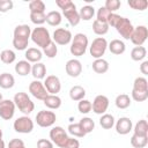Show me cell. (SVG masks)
<instances>
[{
	"instance_id": "obj_51",
	"label": "cell",
	"mask_w": 148,
	"mask_h": 148,
	"mask_svg": "<svg viewBox=\"0 0 148 148\" xmlns=\"http://www.w3.org/2000/svg\"><path fill=\"white\" fill-rule=\"evenodd\" d=\"M79 147H80V142L77 139L74 138H68V140L64 146V148H79Z\"/></svg>"
},
{
	"instance_id": "obj_49",
	"label": "cell",
	"mask_w": 148,
	"mask_h": 148,
	"mask_svg": "<svg viewBox=\"0 0 148 148\" xmlns=\"http://www.w3.org/2000/svg\"><path fill=\"white\" fill-rule=\"evenodd\" d=\"M8 148H25V146L21 139H12L8 143Z\"/></svg>"
},
{
	"instance_id": "obj_21",
	"label": "cell",
	"mask_w": 148,
	"mask_h": 148,
	"mask_svg": "<svg viewBox=\"0 0 148 148\" xmlns=\"http://www.w3.org/2000/svg\"><path fill=\"white\" fill-rule=\"evenodd\" d=\"M31 74L36 80H42L46 75V67L43 62H36L31 66Z\"/></svg>"
},
{
	"instance_id": "obj_1",
	"label": "cell",
	"mask_w": 148,
	"mask_h": 148,
	"mask_svg": "<svg viewBox=\"0 0 148 148\" xmlns=\"http://www.w3.org/2000/svg\"><path fill=\"white\" fill-rule=\"evenodd\" d=\"M56 3L62 10L64 16L67 18V21L71 25L75 27L80 23L81 18H80L79 12L76 10V7L72 0H57Z\"/></svg>"
},
{
	"instance_id": "obj_43",
	"label": "cell",
	"mask_w": 148,
	"mask_h": 148,
	"mask_svg": "<svg viewBox=\"0 0 148 148\" xmlns=\"http://www.w3.org/2000/svg\"><path fill=\"white\" fill-rule=\"evenodd\" d=\"M77 109L81 113H88L91 111V103L90 101L88 99H81L79 101V104H77Z\"/></svg>"
},
{
	"instance_id": "obj_29",
	"label": "cell",
	"mask_w": 148,
	"mask_h": 148,
	"mask_svg": "<svg viewBox=\"0 0 148 148\" xmlns=\"http://www.w3.org/2000/svg\"><path fill=\"white\" fill-rule=\"evenodd\" d=\"M79 15H80V18H81V20H83V21H89V20H91V18L94 17V15H95V8H94L92 6H89V5L83 6V7L80 9Z\"/></svg>"
},
{
	"instance_id": "obj_38",
	"label": "cell",
	"mask_w": 148,
	"mask_h": 148,
	"mask_svg": "<svg viewBox=\"0 0 148 148\" xmlns=\"http://www.w3.org/2000/svg\"><path fill=\"white\" fill-rule=\"evenodd\" d=\"M30 13H44L45 12V3L42 0H32L29 2Z\"/></svg>"
},
{
	"instance_id": "obj_39",
	"label": "cell",
	"mask_w": 148,
	"mask_h": 148,
	"mask_svg": "<svg viewBox=\"0 0 148 148\" xmlns=\"http://www.w3.org/2000/svg\"><path fill=\"white\" fill-rule=\"evenodd\" d=\"M68 132L74 135V136H77V138H83L86 135L84 131L82 130V127L80 126V124H69L68 125Z\"/></svg>"
},
{
	"instance_id": "obj_54",
	"label": "cell",
	"mask_w": 148,
	"mask_h": 148,
	"mask_svg": "<svg viewBox=\"0 0 148 148\" xmlns=\"http://www.w3.org/2000/svg\"><path fill=\"white\" fill-rule=\"evenodd\" d=\"M0 139H2V131H1V128H0Z\"/></svg>"
},
{
	"instance_id": "obj_33",
	"label": "cell",
	"mask_w": 148,
	"mask_h": 148,
	"mask_svg": "<svg viewBox=\"0 0 148 148\" xmlns=\"http://www.w3.org/2000/svg\"><path fill=\"white\" fill-rule=\"evenodd\" d=\"M99 125L104 128V130H110L113 127L114 125V118L112 114H109V113H104L102 114L101 119H99Z\"/></svg>"
},
{
	"instance_id": "obj_15",
	"label": "cell",
	"mask_w": 148,
	"mask_h": 148,
	"mask_svg": "<svg viewBox=\"0 0 148 148\" xmlns=\"http://www.w3.org/2000/svg\"><path fill=\"white\" fill-rule=\"evenodd\" d=\"M44 87H45V89L47 90V92L50 95H57L61 89V83H60V80H59L58 76L49 75L45 79Z\"/></svg>"
},
{
	"instance_id": "obj_48",
	"label": "cell",
	"mask_w": 148,
	"mask_h": 148,
	"mask_svg": "<svg viewBox=\"0 0 148 148\" xmlns=\"http://www.w3.org/2000/svg\"><path fill=\"white\" fill-rule=\"evenodd\" d=\"M119 18H120V15H118L116 13H110V15H109V17L106 20V23L109 24V27H113L114 28V25L117 24Z\"/></svg>"
},
{
	"instance_id": "obj_10",
	"label": "cell",
	"mask_w": 148,
	"mask_h": 148,
	"mask_svg": "<svg viewBox=\"0 0 148 148\" xmlns=\"http://www.w3.org/2000/svg\"><path fill=\"white\" fill-rule=\"evenodd\" d=\"M148 37V29L145 25H138L133 29V32L131 35V40L136 46H142V44L146 42Z\"/></svg>"
},
{
	"instance_id": "obj_20",
	"label": "cell",
	"mask_w": 148,
	"mask_h": 148,
	"mask_svg": "<svg viewBox=\"0 0 148 148\" xmlns=\"http://www.w3.org/2000/svg\"><path fill=\"white\" fill-rule=\"evenodd\" d=\"M44 104L46 108L51 109V110H56V109H59L61 106V98L57 95H47L44 99H43Z\"/></svg>"
},
{
	"instance_id": "obj_5",
	"label": "cell",
	"mask_w": 148,
	"mask_h": 148,
	"mask_svg": "<svg viewBox=\"0 0 148 148\" xmlns=\"http://www.w3.org/2000/svg\"><path fill=\"white\" fill-rule=\"evenodd\" d=\"M108 47V42L104 37H97L92 40L90 45V54L95 59H101L102 56H104Z\"/></svg>"
},
{
	"instance_id": "obj_36",
	"label": "cell",
	"mask_w": 148,
	"mask_h": 148,
	"mask_svg": "<svg viewBox=\"0 0 148 148\" xmlns=\"http://www.w3.org/2000/svg\"><path fill=\"white\" fill-rule=\"evenodd\" d=\"M0 59H1V61H2L3 64L9 65V64H12V62L15 61L16 54H15L12 50H8V49H7V50L1 51V53H0Z\"/></svg>"
},
{
	"instance_id": "obj_16",
	"label": "cell",
	"mask_w": 148,
	"mask_h": 148,
	"mask_svg": "<svg viewBox=\"0 0 148 148\" xmlns=\"http://www.w3.org/2000/svg\"><path fill=\"white\" fill-rule=\"evenodd\" d=\"M66 73L71 77H77L82 72V65L77 59H71L66 62Z\"/></svg>"
},
{
	"instance_id": "obj_26",
	"label": "cell",
	"mask_w": 148,
	"mask_h": 148,
	"mask_svg": "<svg viewBox=\"0 0 148 148\" xmlns=\"http://www.w3.org/2000/svg\"><path fill=\"white\" fill-rule=\"evenodd\" d=\"M15 83V79L10 73H2L0 74V87L3 89L13 88Z\"/></svg>"
},
{
	"instance_id": "obj_32",
	"label": "cell",
	"mask_w": 148,
	"mask_h": 148,
	"mask_svg": "<svg viewBox=\"0 0 148 148\" xmlns=\"http://www.w3.org/2000/svg\"><path fill=\"white\" fill-rule=\"evenodd\" d=\"M146 54H147V50L145 46H135L131 51V58L134 61H140V60L145 59Z\"/></svg>"
},
{
	"instance_id": "obj_30",
	"label": "cell",
	"mask_w": 148,
	"mask_h": 148,
	"mask_svg": "<svg viewBox=\"0 0 148 148\" xmlns=\"http://www.w3.org/2000/svg\"><path fill=\"white\" fill-rule=\"evenodd\" d=\"M46 22L52 25V27H57L61 23V14L57 10H52L50 13L46 14Z\"/></svg>"
},
{
	"instance_id": "obj_35",
	"label": "cell",
	"mask_w": 148,
	"mask_h": 148,
	"mask_svg": "<svg viewBox=\"0 0 148 148\" xmlns=\"http://www.w3.org/2000/svg\"><path fill=\"white\" fill-rule=\"evenodd\" d=\"M79 124H80V126L82 127V130L84 131L86 134L92 132V130L95 128V123H94V120H92L91 118H89V117L82 118V119L79 121Z\"/></svg>"
},
{
	"instance_id": "obj_14",
	"label": "cell",
	"mask_w": 148,
	"mask_h": 148,
	"mask_svg": "<svg viewBox=\"0 0 148 148\" xmlns=\"http://www.w3.org/2000/svg\"><path fill=\"white\" fill-rule=\"evenodd\" d=\"M72 32L64 28H58L53 32V42L58 45H66L72 40Z\"/></svg>"
},
{
	"instance_id": "obj_9",
	"label": "cell",
	"mask_w": 148,
	"mask_h": 148,
	"mask_svg": "<svg viewBox=\"0 0 148 148\" xmlns=\"http://www.w3.org/2000/svg\"><path fill=\"white\" fill-rule=\"evenodd\" d=\"M13 126H14V130L17 133L28 134L34 130V121L28 116H23V117H18L14 121Z\"/></svg>"
},
{
	"instance_id": "obj_42",
	"label": "cell",
	"mask_w": 148,
	"mask_h": 148,
	"mask_svg": "<svg viewBox=\"0 0 148 148\" xmlns=\"http://www.w3.org/2000/svg\"><path fill=\"white\" fill-rule=\"evenodd\" d=\"M30 20L34 24L40 25L46 22V15L45 13H30Z\"/></svg>"
},
{
	"instance_id": "obj_37",
	"label": "cell",
	"mask_w": 148,
	"mask_h": 148,
	"mask_svg": "<svg viewBox=\"0 0 148 148\" xmlns=\"http://www.w3.org/2000/svg\"><path fill=\"white\" fill-rule=\"evenodd\" d=\"M148 143V136H138V135H132L131 138V145L134 148H143Z\"/></svg>"
},
{
	"instance_id": "obj_19",
	"label": "cell",
	"mask_w": 148,
	"mask_h": 148,
	"mask_svg": "<svg viewBox=\"0 0 148 148\" xmlns=\"http://www.w3.org/2000/svg\"><path fill=\"white\" fill-rule=\"evenodd\" d=\"M108 47H109L110 52L113 53V54H116V56L123 54L125 52V50H126L125 43L123 40H120V39H112L110 42V44L108 45Z\"/></svg>"
},
{
	"instance_id": "obj_17",
	"label": "cell",
	"mask_w": 148,
	"mask_h": 148,
	"mask_svg": "<svg viewBox=\"0 0 148 148\" xmlns=\"http://www.w3.org/2000/svg\"><path fill=\"white\" fill-rule=\"evenodd\" d=\"M132 120L127 117H121L117 120L116 123V131L118 134L125 135L127 133H130V131H132Z\"/></svg>"
},
{
	"instance_id": "obj_41",
	"label": "cell",
	"mask_w": 148,
	"mask_h": 148,
	"mask_svg": "<svg viewBox=\"0 0 148 148\" xmlns=\"http://www.w3.org/2000/svg\"><path fill=\"white\" fill-rule=\"evenodd\" d=\"M43 52H44V54L47 57V58H54L56 56H57V53H58V47H57V44L52 40L46 47H44L43 49Z\"/></svg>"
},
{
	"instance_id": "obj_53",
	"label": "cell",
	"mask_w": 148,
	"mask_h": 148,
	"mask_svg": "<svg viewBox=\"0 0 148 148\" xmlns=\"http://www.w3.org/2000/svg\"><path fill=\"white\" fill-rule=\"evenodd\" d=\"M0 148H5V142L2 139H0Z\"/></svg>"
},
{
	"instance_id": "obj_50",
	"label": "cell",
	"mask_w": 148,
	"mask_h": 148,
	"mask_svg": "<svg viewBox=\"0 0 148 148\" xmlns=\"http://www.w3.org/2000/svg\"><path fill=\"white\" fill-rule=\"evenodd\" d=\"M37 148H53V142L47 139H39L37 141Z\"/></svg>"
},
{
	"instance_id": "obj_45",
	"label": "cell",
	"mask_w": 148,
	"mask_h": 148,
	"mask_svg": "<svg viewBox=\"0 0 148 148\" xmlns=\"http://www.w3.org/2000/svg\"><path fill=\"white\" fill-rule=\"evenodd\" d=\"M132 98L135 102H143L148 98V91H135L132 90Z\"/></svg>"
},
{
	"instance_id": "obj_31",
	"label": "cell",
	"mask_w": 148,
	"mask_h": 148,
	"mask_svg": "<svg viewBox=\"0 0 148 148\" xmlns=\"http://www.w3.org/2000/svg\"><path fill=\"white\" fill-rule=\"evenodd\" d=\"M114 103H116V106L118 109H127L131 105V98L126 94H120L116 97Z\"/></svg>"
},
{
	"instance_id": "obj_24",
	"label": "cell",
	"mask_w": 148,
	"mask_h": 148,
	"mask_svg": "<svg viewBox=\"0 0 148 148\" xmlns=\"http://www.w3.org/2000/svg\"><path fill=\"white\" fill-rule=\"evenodd\" d=\"M84 96H86V90L81 86H74L69 90V97L73 101L79 102L81 99H84Z\"/></svg>"
},
{
	"instance_id": "obj_47",
	"label": "cell",
	"mask_w": 148,
	"mask_h": 148,
	"mask_svg": "<svg viewBox=\"0 0 148 148\" xmlns=\"http://www.w3.org/2000/svg\"><path fill=\"white\" fill-rule=\"evenodd\" d=\"M14 3L12 0H0V12L1 13H6L8 10H10L13 8Z\"/></svg>"
},
{
	"instance_id": "obj_13",
	"label": "cell",
	"mask_w": 148,
	"mask_h": 148,
	"mask_svg": "<svg viewBox=\"0 0 148 148\" xmlns=\"http://www.w3.org/2000/svg\"><path fill=\"white\" fill-rule=\"evenodd\" d=\"M109 108V98L104 95H97L91 104V110L96 114H104Z\"/></svg>"
},
{
	"instance_id": "obj_52",
	"label": "cell",
	"mask_w": 148,
	"mask_h": 148,
	"mask_svg": "<svg viewBox=\"0 0 148 148\" xmlns=\"http://www.w3.org/2000/svg\"><path fill=\"white\" fill-rule=\"evenodd\" d=\"M140 71L143 75H148V61H143L140 65Z\"/></svg>"
},
{
	"instance_id": "obj_44",
	"label": "cell",
	"mask_w": 148,
	"mask_h": 148,
	"mask_svg": "<svg viewBox=\"0 0 148 148\" xmlns=\"http://www.w3.org/2000/svg\"><path fill=\"white\" fill-rule=\"evenodd\" d=\"M120 1L119 0H106L105 1V9H108L110 13H114L116 10L119 9L120 7Z\"/></svg>"
},
{
	"instance_id": "obj_8",
	"label": "cell",
	"mask_w": 148,
	"mask_h": 148,
	"mask_svg": "<svg viewBox=\"0 0 148 148\" xmlns=\"http://www.w3.org/2000/svg\"><path fill=\"white\" fill-rule=\"evenodd\" d=\"M114 28H116V30L118 31V34H119L121 37H124L125 39H130V38H131V35H132L133 29H134V27L132 25L130 18L123 17V16H120V18H119V21L117 22V24L114 25Z\"/></svg>"
},
{
	"instance_id": "obj_25",
	"label": "cell",
	"mask_w": 148,
	"mask_h": 148,
	"mask_svg": "<svg viewBox=\"0 0 148 148\" xmlns=\"http://www.w3.org/2000/svg\"><path fill=\"white\" fill-rule=\"evenodd\" d=\"M134 135L138 136H148V124L147 120L141 119L139 120L134 126Z\"/></svg>"
},
{
	"instance_id": "obj_2",
	"label": "cell",
	"mask_w": 148,
	"mask_h": 148,
	"mask_svg": "<svg viewBox=\"0 0 148 148\" xmlns=\"http://www.w3.org/2000/svg\"><path fill=\"white\" fill-rule=\"evenodd\" d=\"M87 46H88V37L84 34H76L73 39H72V44L69 47V51L73 56L75 57H81L86 53L87 51Z\"/></svg>"
},
{
	"instance_id": "obj_27",
	"label": "cell",
	"mask_w": 148,
	"mask_h": 148,
	"mask_svg": "<svg viewBox=\"0 0 148 148\" xmlns=\"http://www.w3.org/2000/svg\"><path fill=\"white\" fill-rule=\"evenodd\" d=\"M92 69L94 72H96L97 74H103L105 72H108L109 69V62L104 59H95V61L92 62Z\"/></svg>"
},
{
	"instance_id": "obj_7",
	"label": "cell",
	"mask_w": 148,
	"mask_h": 148,
	"mask_svg": "<svg viewBox=\"0 0 148 148\" xmlns=\"http://www.w3.org/2000/svg\"><path fill=\"white\" fill-rule=\"evenodd\" d=\"M68 138L69 136L67 135L66 131L62 127H60V126H56V127H53L50 131V139H51V141L56 146H58L60 148H64V146H65L66 141L68 140Z\"/></svg>"
},
{
	"instance_id": "obj_12",
	"label": "cell",
	"mask_w": 148,
	"mask_h": 148,
	"mask_svg": "<svg viewBox=\"0 0 148 148\" xmlns=\"http://www.w3.org/2000/svg\"><path fill=\"white\" fill-rule=\"evenodd\" d=\"M15 113V104L10 99H2L0 103V118L3 120H10Z\"/></svg>"
},
{
	"instance_id": "obj_6",
	"label": "cell",
	"mask_w": 148,
	"mask_h": 148,
	"mask_svg": "<svg viewBox=\"0 0 148 148\" xmlns=\"http://www.w3.org/2000/svg\"><path fill=\"white\" fill-rule=\"evenodd\" d=\"M57 120V116L53 111L42 110L36 114V123L40 127H50Z\"/></svg>"
},
{
	"instance_id": "obj_55",
	"label": "cell",
	"mask_w": 148,
	"mask_h": 148,
	"mask_svg": "<svg viewBox=\"0 0 148 148\" xmlns=\"http://www.w3.org/2000/svg\"><path fill=\"white\" fill-rule=\"evenodd\" d=\"M2 102V95H1V92H0V103Z\"/></svg>"
},
{
	"instance_id": "obj_4",
	"label": "cell",
	"mask_w": 148,
	"mask_h": 148,
	"mask_svg": "<svg viewBox=\"0 0 148 148\" xmlns=\"http://www.w3.org/2000/svg\"><path fill=\"white\" fill-rule=\"evenodd\" d=\"M30 37H31L32 42H34L37 46H39V47H42V49L46 47V46L52 42L49 30H47L46 28H44V27H37V28H35V29L31 31V36H30Z\"/></svg>"
},
{
	"instance_id": "obj_3",
	"label": "cell",
	"mask_w": 148,
	"mask_h": 148,
	"mask_svg": "<svg viewBox=\"0 0 148 148\" xmlns=\"http://www.w3.org/2000/svg\"><path fill=\"white\" fill-rule=\"evenodd\" d=\"M13 102H14L15 106H16L21 112H23L24 114L31 113V112L34 111V109H35L34 102H32V101L30 99V97H29L25 92H23V91L15 94Z\"/></svg>"
},
{
	"instance_id": "obj_46",
	"label": "cell",
	"mask_w": 148,
	"mask_h": 148,
	"mask_svg": "<svg viewBox=\"0 0 148 148\" xmlns=\"http://www.w3.org/2000/svg\"><path fill=\"white\" fill-rule=\"evenodd\" d=\"M109 15H110V12L108 9H105V7H101L97 10V18L96 20L102 21V22H106Z\"/></svg>"
},
{
	"instance_id": "obj_23",
	"label": "cell",
	"mask_w": 148,
	"mask_h": 148,
	"mask_svg": "<svg viewBox=\"0 0 148 148\" xmlns=\"http://www.w3.org/2000/svg\"><path fill=\"white\" fill-rule=\"evenodd\" d=\"M15 72L21 75V76H25L31 72V65L29 61L27 60H20L16 65H15Z\"/></svg>"
},
{
	"instance_id": "obj_22",
	"label": "cell",
	"mask_w": 148,
	"mask_h": 148,
	"mask_svg": "<svg viewBox=\"0 0 148 148\" xmlns=\"http://www.w3.org/2000/svg\"><path fill=\"white\" fill-rule=\"evenodd\" d=\"M25 59H27V61H29V62H34V64H36V62H39L40 61V59H42V52L38 50V49H35V47H29L27 51H25Z\"/></svg>"
},
{
	"instance_id": "obj_34",
	"label": "cell",
	"mask_w": 148,
	"mask_h": 148,
	"mask_svg": "<svg viewBox=\"0 0 148 148\" xmlns=\"http://www.w3.org/2000/svg\"><path fill=\"white\" fill-rule=\"evenodd\" d=\"M135 91H148V81L145 77H136L133 83V89Z\"/></svg>"
},
{
	"instance_id": "obj_28",
	"label": "cell",
	"mask_w": 148,
	"mask_h": 148,
	"mask_svg": "<svg viewBox=\"0 0 148 148\" xmlns=\"http://www.w3.org/2000/svg\"><path fill=\"white\" fill-rule=\"evenodd\" d=\"M92 30L96 35L98 36H102V35H105L108 31H109V24L106 22H102V21H98V20H95L94 23H92Z\"/></svg>"
},
{
	"instance_id": "obj_40",
	"label": "cell",
	"mask_w": 148,
	"mask_h": 148,
	"mask_svg": "<svg viewBox=\"0 0 148 148\" xmlns=\"http://www.w3.org/2000/svg\"><path fill=\"white\" fill-rule=\"evenodd\" d=\"M127 5L135 10H145L148 6V2L146 0H128Z\"/></svg>"
},
{
	"instance_id": "obj_18",
	"label": "cell",
	"mask_w": 148,
	"mask_h": 148,
	"mask_svg": "<svg viewBox=\"0 0 148 148\" xmlns=\"http://www.w3.org/2000/svg\"><path fill=\"white\" fill-rule=\"evenodd\" d=\"M30 36H31V29L28 24H20L14 29V38L29 40Z\"/></svg>"
},
{
	"instance_id": "obj_11",
	"label": "cell",
	"mask_w": 148,
	"mask_h": 148,
	"mask_svg": "<svg viewBox=\"0 0 148 148\" xmlns=\"http://www.w3.org/2000/svg\"><path fill=\"white\" fill-rule=\"evenodd\" d=\"M29 91H30V94L35 98L40 99V101H43L49 95L47 90L44 87V83H42L39 80H34L32 82H30V84H29Z\"/></svg>"
}]
</instances>
